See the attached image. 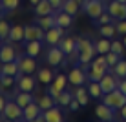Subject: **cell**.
Returning a JSON list of instances; mask_svg holds the SVG:
<instances>
[{"label":"cell","mask_w":126,"mask_h":122,"mask_svg":"<svg viewBox=\"0 0 126 122\" xmlns=\"http://www.w3.org/2000/svg\"><path fill=\"white\" fill-rule=\"evenodd\" d=\"M73 98H75V97H73V93H69V91H66V89H64L62 93L59 95L57 104H59L60 108H68V106H69V102H71Z\"/></svg>","instance_id":"34"},{"label":"cell","mask_w":126,"mask_h":122,"mask_svg":"<svg viewBox=\"0 0 126 122\" xmlns=\"http://www.w3.org/2000/svg\"><path fill=\"white\" fill-rule=\"evenodd\" d=\"M11 60H16L15 47L9 44H2L0 46V62H11Z\"/></svg>","instance_id":"17"},{"label":"cell","mask_w":126,"mask_h":122,"mask_svg":"<svg viewBox=\"0 0 126 122\" xmlns=\"http://www.w3.org/2000/svg\"><path fill=\"white\" fill-rule=\"evenodd\" d=\"M0 4H2V0H0Z\"/></svg>","instance_id":"54"},{"label":"cell","mask_w":126,"mask_h":122,"mask_svg":"<svg viewBox=\"0 0 126 122\" xmlns=\"http://www.w3.org/2000/svg\"><path fill=\"white\" fill-rule=\"evenodd\" d=\"M16 86H18L20 91H35V86H37V78L31 75H24V73H18L16 75Z\"/></svg>","instance_id":"12"},{"label":"cell","mask_w":126,"mask_h":122,"mask_svg":"<svg viewBox=\"0 0 126 122\" xmlns=\"http://www.w3.org/2000/svg\"><path fill=\"white\" fill-rule=\"evenodd\" d=\"M108 71H110L108 66H99V64L92 62V64H90V69H88V78H90V80H97L99 82Z\"/></svg>","instance_id":"13"},{"label":"cell","mask_w":126,"mask_h":122,"mask_svg":"<svg viewBox=\"0 0 126 122\" xmlns=\"http://www.w3.org/2000/svg\"><path fill=\"white\" fill-rule=\"evenodd\" d=\"M95 44V49H97L99 55H106L108 51H111V38H106V37H101Z\"/></svg>","instance_id":"26"},{"label":"cell","mask_w":126,"mask_h":122,"mask_svg":"<svg viewBox=\"0 0 126 122\" xmlns=\"http://www.w3.org/2000/svg\"><path fill=\"white\" fill-rule=\"evenodd\" d=\"M101 88H102V91L104 93H110V91H113V89H117L119 88V82H121V78L115 75L113 71H108L106 75H104L101 80Z\"/></svg>","instance_id":"6"},{"label":"cell","mask_w":126,"mask_h":122,"mask_svg":"<svg viewBox=\"0 0 126 122\" xmlns=\"http://www.w3.org/2000/svg\"><path fill=\"white\" fill-rule=\"evenodd\" d=\"M121 58H123V56L117 55V53H113V51H108V53H106V60H108V66H110V68H113Z\"/></svg>","instance_id":"40"},{"label":"cell","mask_w":126,"mask_h":122,"mask_svg":"<svg viewBox=\"0 0 126 122\" xmlns=\"http://www.w3.org/2000/svg\"><path fill=\"white\" fill-rule=\"evenodd\" d=\"M119 117H121L123 120H126V104H124V106L119 109Z\"/></svg>","instance_id":"47"},{"label":"cell","mask_w":126,"mask_h":122,"mask_svg":"<svg viewBox=\"0 0 126 122\" xmlns=\"http://www.w3.org/2000/svg\"><path fill=\"white\" fill-rule=\"evenodd\" d=\"M6 102H7V100H6V97H4V95L0 93V113H4V108H6Z\"/></svg>","instance_id":"45"},{"label":"cell","mask_w":126,"mask_h":122,"mask_svg":"<svg viewBox=\"0 0 126 122\" xmlns=\"http://www.w3.org/2000/svg\"><path fill=\"white\" fill-rule=\"evenodd\" d=\"M79 108H82V106H80V102H79V100H77V98H73L71 102H69L68 109L71 111V113H75V111H79Z\"/></svg>","instance_id":"43"},{"label":"cell","mask_w":126,"mask_h":122,"mask_svg":"<svg viewBox=\"0 0 126 122\" xmlns=\"http://www.w3.org/2000/svg\"><path fill=\"white\" fill-rule=\"evenodd\" d=\"M26 37V26H11V31H9V42H24Z\"/></svg>","instance_id":"22"},{"label":"cell","mask_w":126,"mask_h":122,"mask_svg":"<svg viewBox=\"0 0 126 122\" xmlns=\"http://www.w3.org/2000/svg\"><path fill=\"white\" fill-rule=\"evenodd\" d=\"M106 9L110 11V15L115 20H124L126 18V4L119 2V0H111L106 4Z\"/></svg>","instance_id":"9"},{"label":"cell","mask_w":126,"mask_h":122,"mask_svg":"<svg viewBox=\"0 0 126 122\" xmlns=\"http://www.w3.org/2000/svg\"><path fill=\"white\" fill-rule=\"evenodd\" d=\"M2 115L6 120H24V108L16 100H7Z\"/></svg>","instance_id":"2"},{"label":"cell","mask_w":126,"mask_h":122,"mask_svg":"<svg viewBox=\"0 0 126 122\" xmlns=\"http://www.w3.org/2000/svg\"><path fill=\"white\" fill-rule=\"evenodd\" d=\"M55 20H57V26L68 29V27H71V24H73V15H69V13L60 9V11L55 13Z\"/></svg>","instance_id":"19"},{"label":"cell","mask_w":126,"mask_h":122,"mask_svg":"<svg viewBox=\"0 0 126 122\" xmlns=\"http://www.w3.org/2000/svg\"><path fill=\"white\" fill-rule=\"evenodd\" d=\"M123 44L126 46V35H124V38H123Z\"/></svg>","instance_id":"49"},{"label":"cell","mask_w":126,"mask_h":122,"mask_svg":"<svg viewBox=\"0 0 126 122\" xmlns=\"http://www.w3.org/2000/svg\"><path fill=\"white\" fill-rule=\"evenodd\" d=\"M44 35H46V29H42L38 24H31V26H26V37H24V42H31V40H42L44 42Z\"/></svg>","instance_id":"10"},{"label":"cell","mask_w":126,"mask_h":122,"mask_svg":"<svg viewBox=\"0 0 126 122\" xmlns=\"http://www.w3.org/2000/svg\"><path fill=\"white\" fill-rule=\"evenodd\" d=\"M0 86H2V73H0Z\"/></svg>","instance_id":"51"},{"label":"cell","mask_w":126,"mask_h":122,"mask_svg":"<svg viewBox=\"0 0 126 122\" xmlns=\"http://www.w3.org/2000/svg\"><path fill=\"white\" fill-rule=\"evenodd\" d=\"M115 27H117V33L124 37V35H126V18H124V20H117V22H115Z\"/></svg>","instance_id":"42"},{"label":"cell","mask_w":126,"mask_h":122,"mask_svg":"<svg viewBox=\"0 0 126 122\" xmlns=\"http://www.w3.org/2000/svg\"><path fill=\"white\" fill-rule=\"evenodd\" d=\"M51 2V6L55 7V11H60L62 9V4H64V0H49Z\"/></svg>","instance_id":"44"},{"label":"cell","mask_w":126,"mask_h":122,"mask_svg":"<svg viewBox=\"0 0 126 122\" xmlns=\"http://www.w3.org/2000/svg\"><path fill=\"white\" fill-rule=\"evenodd\" d=\"M88 91H90V95H92V98H102V95H104V91L101 88V82H97V80H90Z\"/></svg>","instance_id":"31"},{"label":"cell","mask_w":126,"mask_h":122,"mask_svg":"<svg viewBox=\"0 0 126 122\" xmlns=\"http://www.w3.org/2000/svg\"><path fill=\"white\" fill-rule=\"evenodd\" d=\"M82 9H84V13L90 18L95 20L106 11V6H104V0H86V2L82 4Z\"/></svg>","instance_id":"3"},{"label":"cell","mask_w":126,"mask_h":122,"mask_svg":"<svg viewBox=\"0 0 126 122\" xmlns=\"http://www.w3.org/2000/svg\"><path fill=\"white\" fill-rule=\"evenodd\" d=\"M119 89L126 95V77H124V78H121V82H119Z\"/></svg>","instance_id":"46"},{"label":"cell","mask_w":126,"mask_h":122,"mask_svg":"<svg viewBox=\"0 0 126 122\" xmlns=\"http://www.w3.org/2000/svg\"><path fill=\"white\" fill-rule=\"evenodd\" d=\"M115 111H117V109L106 106L104 102H101L97 108H95V115H97V119L102 120V122H111V120H115Z\"/></svg>","instance_id":"11"},{"label":"cell","mask_w":126,"mask_h":122,"mask_svg":"<svg viewBox=\"0 0 126 122\" xmlns=\"http://www.w3.org/2000/svg\"><path fill=\"white\" fill-rule=\"evenodd\" d=\"M95 55H97V49H95V44H93L92 47H88V49L80 51L79 64H82V66H90V64H92V60L95 58Z\"/></svg>","instance_id":"23"},{"label":"cell","mask_w":126,"mask_h":122,"mask_svg":"<svg viewBox=\"0 0 126 122\" xmlns=\"http://www.w3.org/2000/svg\"><path fill=\"white\" fill-rule=\"evenodd\" d=\"M113 20H115V18L110 15V11L106 9V11H104L101 16H99V18H95V24H97V26H102V24H111Z\"/></svg>","instance_id":"36"},{"label":"cell","mask_w":126,"mask_h":122,"mask_svg":"<svg viewBox=\"0 0 126 122\" xmlns=\"http://www.w3.org/2000/svg\"><path fill=\"white\" fill-rule=\"evenodd\" d=\"M16 62H18L20 73H24V75H33L35 71H38L35 56L28 55V53H26V55H16Z\"/></svg>","instance_id":"4"},{"label":"cell","mask_w":126,"mask_h":122,"mask_svg":"<svg viewBox=\"0 0 126 122\" xmlns=\"http://www.w3.org/2000/svg\"><path fill=\"white\" fill-rule=\"evenodd\" d=\"M18 6H20V0H2V4H0V13L15 11Z\"/></svg>","instance_id":"33"},{"label":"cell","mask_w":126,"mask_h":122,"mask_svg":"<svg viewBox=\"0 0 126 122\" xmlns=\"http://www.w3.org/2000/svg\"><path fill=\"white\" fill-rule=\"evenodd\" d=\"M82 2H84V0H64V4H62V11H66V13H69V15L75 16L77 13H79V9H80Z\"/></svg>","instance_id":"24"},{"label":"cell","mask_w":126,"mask_h":122,"mask_svg":"<svg viewBox=\"0 0 126 122\" xmlns=\"http://www.w3.org/2000/svg\"><path fill=\"white\" fill-rule=\"evenodd\" d=\"M55 7L51 6L49 0H40V2L35 6V15L37 16H46V15H53Z\"/></svg>","instance_id":"16"},{"label":"cell","mask_w":126,"mask_h":122,"mask_svg":"<svg viewBox=\"0 0 126 122\" xmlns=\"http://www.w3.org/2000/svg\"><path fill=\"white\" fill-rule=\"evenodd\" d=\"M73 97L80 102V106H88L92 95H90L88 88H84V86H75V89H73Z\"/></svg>","instance_id":"15"},{"label":"cell","mask_w":126,"mask_h":122,"mask_svg":"<svg viewBox=\"0 0 126 122\" xmlns=\"http://www.w3.org/2000/svg\"><path fill=\"white\" fill-rule=\"evenodd\" d=\"M111 71H113L119 78H124V77H126V60H124V58H121L119 62H117L115 66L111 68Z\"/></svg>","instance_id":"35"},{"label":"cell","mask_w":126,"mask_h":122,"mask_svg":"<svg viewBox=\"0 0 126 122\" xmlns=\"http://www.w3.org/2000/svg\"><path fill=\"white\" fill-rule=\"evenodd\" d=\"M68 80L71 86H84L86 80H90V78H88V73L84 69H80L79 66H73V69L68 73Z\"/></svg>","instance_id":"7"},{"label":"cell","mask_w":126,"mask_h":122,"mask_svg":"<svg viewBox=\"0 0 126 122\" xmlns=\"http://www.w3.org/2000/svg\"><path fill=\"white\" fill-rule=\"evenodd\" d=\"M15 100H16L22 108H26L28 104L35 102V97H33L31 91H18V93H16V97H15Z\"/></svg>","instance_id":"29"},{"label":"cell","mask_w":126,"mask_h":122,"mask_svg":"<svg viewBox=\"0 0 126 122\" xmlns=\"http://www.w3.org/2000/svg\"><path fill=\"white\" fill-rule=\"evenodd\" d=\"M53 78H55V73L51 71L49 68H40L37 71V80L40 82V84H44V86H49L51 82H53Z\"/></svg>","instance_id":"21"},{"label":"cell","mask_w":126,"mask_h":122,"mask_svg":"<svg viewBox=\"0 0 126 122\" xmlns=\"http://www.w3.org/2000/svg\"><path fill=\"white\" fill-rule=\"evenodd\" d=\"M29 2H31V6L35 7V6H37V4H38V2H40V0H29Z\"/></svg>","instance_id":"48"},{"label":"cell","mask_w":126,"mask_h":122,"mask_svg":"<svg viewBox=\"0 0 126 122\" xmlns=\"http://www.w3.org/2000/svg\"><path fill=\"white\" fill-rule=\"evenodd\" d=\"M0 120H6V119H4V115H2V113H0Z\"/></svg>","instance_id":"50"},{"label":"cell","mask_w":126,"mask_h":122,"mask_svg":"<svg viewBox=\"0 0 126 122\" xmlns=\"http://www.w3.org/2000/svg\"><path fill=\"white\" fill-rule=\"evenodd\" d=\"M99 33H101V37H106V38H111V40H113V37L117 35V27H115L113 22L111 24H102V26H99Z\"/></svg>","instance_id":"30"},{"label":"cell","mask_w":126,"mask_h":122,"mask_svg":"<svg viewBox=\"0 0 126 122\" xmlns=\"http://www.w3.org/2000/svg\"><path fill=\"white\" fill-rule=\"evenodd\" d=\"M40 113H42V109H40V106H38V102H31V104H28V106L24 108V120L26 122H35Z\"/></svg>","instance_id":"14"},{"label":"cell","mask_w":126,"mask_h":122,"mask_svg":"<svg viewBox=\"0 0 126 122\" xmlns=\"http://www.w3.org/2000/svg\"><path fill=\"white\" fill-rule=\"evenodd\" d=\"M16 84V77H13V75H2V86L0 88H6V89H9V88H13V86Z\"/></svg>","instance_id":"38"},{"label":"cell","mask_w":126,"mask_h":122,"mask_svg":"<svg viewBox=\"0 0 126 122\" xmlns=\"http://www.w3.org/2000/svg\"><path fill=\"white\" fill-rule=\"evenodd\" d=\"M101 100L106 104V106H110V108H113V109L119 111L121 108L126 104V95H124L119 88H117V89H113V91H110V93H104Z\"/></svg>","instance_id":"1"},{"label":"cell","mask_w":126,"mask_h":122,"mask_svg":"<svg viewBox=\"0 0 126 122\" xmlns=\"http://www.w3.org/2000/svg\"><path fill=\"white\" fill-rule=\"evenodd\" d=\"M37 24L40 26L42 29H49L53 26H57V20H55V13L53 15H46V16H37Z\"/></svg>","instance_id":"28"},{"label":"cell","mask_w":126,"mask_h":122,"mask_svg":"<svg viewBox=\"0 0 126 122\" xmlns=\"http://www.w3.org/2000/svg\"><path fill=\"white\" fill-rule=\"evenodd\" d=\"M119 2H123V4H126V0H119Z\"/></svg>","instance_id":"52"},{"label":"cell","mask_w":126,"mask_h":122,"mask_svg":"<svg viewBox=\"0 0 126 122\" xmlns=\"http://www.w3.org/2000/svg\"><path fill=\"white\" fill-rule=\"evenodd\" d=\"M9 31H11V26L7 24L4 18H0V38H2V40L9 38Z\"/></svg>","instance_id":"37"},{"label":"cell","mask_w":126,"mask_h":122,"mask_svg":"<svg viewBox=\"0 0 126 122\" xmlns=\"http://www.w3.org/2000/svg\"><path fill=\"white\" fill-rule=\"evenodd\" d=\"M0 73H2V75H13V77H16L20 73L18 62H16V60H11V62H0Z\"/></svg>","instance_id":"20"},{"label":"cell","mask_w":126,"mask_h":122,"mask_svg":"<svg viewBox=\"0 0 126 122\" xmlns=\"http://www.w3.org/2000/svg\"><path fill=\"white\" fill-rule=\"evenodd\" d=\"M92 40L90 38H86V37H77V49L79 51H84V49H88V47H92Z\"/></svg>","instance_id":"39"},{"label":"cell","mask_w":126,"mask_h":122,"mask_svg":"<svg viewBox=\"0 0 126 122\" xmlns=\"http://www.w3.org/2000/svg\"><path fill=\"white\" fill-rule=\"evenodd\" d=\"M84 2H86V0H84ZM84 2H82V4H84Z\"/></svg>","instance_id":"55"},{"label":"cell","mask_w":126,"mask_h":122,"mask_svg":"<svg viewBox=\"0 0 126 122\" xmlns=\"http://www.w3.org/2000/svg\"><path fill=\"white\" fill-rule=\"evenodd\" d=\"M62 35H64V27L60 26H53L49 27L44 35V42L47 46H59V42L62 40Z\"/></svg>","instance_id":"8"},{"label":"cell","mask_w":126,"mask_h":122,"mask_svg":"<svg viewBox=\"0 0 126 122\" xmlns=\"http://www.w3.org/2000/svg\"><path fill=\"white\" fill-rule=\"evenodd\" d=\"M64 60H66V53L60 49V46H49V49L46 53V62L51 68H57L60 64H64Z\"/></svg>","instance_id":"5"},{"label":"cell","mask_w":126,"mask_h":122,"mask_svg":"<svg viewBox=\"0 0 126 122\" xmlns=\"http://www.w3.org/2000/svg\"><path fill=\"white\" fill-rule=\"evenodd\" d=\"M59 46H60V49H62L64 53H66V56H68L77 47V38L75 37H62V40L59 42Z\"/></svg>","instance_id":"25"},{"label":"cell","mask_w":126,"mask_h":122,"mask_svg":"<svg viewBox=\"0 0 126 122\" xmlns=\"http://www.w3.org/2000/svg\"><path fill=\"white\" fill-rule=\"evenodd\" d=\"M124 44L121 40H111V51H113V53H117V55H121L123 56L124 55Z\"/></svg>","instance_id":"41"},{"label":"cell","mask_w":126,"mask_h":122,"mask_svg":"<svg viewBox=\"0 0 126 122\" xmlns=\"http://www.w3.org/2000/svg\"><path fill=\"white\" fill-rule=\"evenodd\" d=\"M42 113H44V120L46 122H62L64 120L62 111H60L59 106H53V108H49V109H46Z\"/></svg>","instance_id":"18"},{"label":"cell","mask_w":126,"mask_h":122,"mask_svg":"<svg viewBox=\"0 0 126 122\" xmlns=\"http://www.w3.org/2000/svg\"><path fill=\"white\" fill-rule=\"evenodd\" d=\"M42 51V40H31V42H26V53L31 55L37 58Z\"/></svg>","instance_id":"27"},{"label":"cell","mask_w":126,"mask_h":122,"mask_svg":"<svg viewBox=\"0 0 126 122\" xmlns=\"http://www.w3.org/2000/svg\"><path fill=\"white\" fill-rule=\"evenodd\" d=\"M38 102V106H40V109L42 111H46V109H49V108H53V106H57V100H55L53 97H51L49 93L47 95H44V97H40L37 100Z\"/></svg>","instance_id":"32"},{"label":"cell","mask_w":126,"mask_h":122,"mask_svg":"<svg viewBox=\"0 0 126 122\" xmlns=\"http://www.w3.org/2000/svg\"><path fill=\"white\" fill-rule=\"evenodd\" d=\"M0 46H2V38H0Z\"/></svg>","instance_id":"53"}]
</instances>
